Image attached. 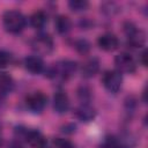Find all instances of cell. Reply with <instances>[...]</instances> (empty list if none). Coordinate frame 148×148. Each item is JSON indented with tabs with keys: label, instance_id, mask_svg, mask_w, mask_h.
<instances>
[{
	"label": "cell",
	"instance_id": "1",
	"mask_svg": "<svg viewBox=\"0 0 148 148\" xmlns=\"http://www.w3.org/2000/svg\"><path fill=\"white\" fill-rule=\"evenodd\" d=\"M77 69V64L74 60L64 59L54 62L47 71V75L51 79L58 81H67L71 79Z\"/></svg>",
	"mask_w": 148,
	"mask_h": 148
},
{
	"label": "cell",
	"instance_id": "2",
	"mask_svg": "<svg viewBox=\"0 0 148 148\" xmlns=\"http://www.w3.org/2000/svg\"><path fill=\"white\" fill-rule=\"evenodd\" d=\"M2 23L5 29L10 34H18L21 32L27 24L25 16L16 9H10L5 12L2 16Z\"/></svg>",
	"mask_w": 148,
	"mask_h": 148
},
{
	"label": "cell",
	"instance_id": "3",
	"mask_svg": "<svg viewBox=\"0 0 148 148\" xmlns=\"http://www.w3.org/2000/svg\"><path fill=\"white\" fill-rule=\"evenodd\" d=\"M124 32L126 35L127 44L132 47H142L146 43V34L142 29L138 28L132 22L124 24Z\"/></svg>",
	"mask_w": 148,
	"mask_h": 148
},
{
	"label": "cell",
	"instance_id": "4",
	"mask_svg": "<svg viewBox=\"0 0 148 148\" xmlns=\"http://www.w3.org/2000/svg\"><path fill=\"white\" fill-rule=\"evenodd\" d=\"M31 47L37 54L45 56L53 51L54 43H53L52 37L49 34H39L32 38Z\"/></svg>",
	"mask_w": 148,
	"mask_h": 148
},
{
	"label": "cell",
	"instance_id": "5",
	"mask_svg": "<svg viewBox=\"0 0 148 148\" xmlns=\"http://www.w3.org/2000/svg\"><path fill=\"white\" fill-rule=\"evenodd\" d=\"M102 83L108 91H110L112 94L118 92L120 90L121 83H123L121 73H119L117 69L105 71L103 76H102Z\"/></svg>",
	"mask_w": 148,
	"mask_h": 148
},
{
	"label": "cell",
	"instance_id": "6",
	"mask_svg": "<svg viewBox=\"0 0 148 148\" xmlns=\"http://www.w3.org/2000/svg\"><path fill=\"white\" fill-rule=\"evenodd\" d=\"M114 65L119 73H134L136 69V62L132 54L127 52H121L114 58Z\"/></svg>",
	"mask_w": 148,
	"mask_h": 148
},
{
	"label": "cell",
	"instance_id": "7",
	"mask_svg": "<svg viewBox=\"0 0 148 148\" xmlns=\"http://www.w3.org/2000/svg\"><path fill=\"white\" fill-rule=\"evenodd\" d=\"M25 104L28 109L35 113H39L44 110V108L47 104V97L44 92L42 91H35L27 96L25 98Z\"/></svg>",
	"mask_w": 148,
	"mask_h": 148
},
{
	"label": "cell",
	"instance_id": "8",
	"mask_svg": "<svg viewBox=\"0 0 148 148\" xmlns=\"http://www.w3.org/2000/svg\"><path fill=\"white\" fill-rule=\"evenodd\" d=\"M24 139L32 148H47V140L39 131L27 130L24 132Z\"/></svg>",
	"mask_w": 148,
	"mask_h": 148
},
{
	"label": "cell",
	"instance_id": "9",
	"mask_svg": "<svg viewBox=\"0 0 148 148\" xmlns=\"http://www.w3.org/2000/svg\"><path fill=\"white\" fill-rule=\"evenodd\" d=\"M97 44L102 50H104L106 52H112V51L118 49L119 39L116 35H113L111 32H106V34H103L98 37Z\"/></svg>",
	"mask_w": 148,
	"mask_h": 148
},
{
	"label": "cell",
	"instance_id": "10",
	"mask_svg": "<svg viewBox=\"0 0 148 148\" xmlns=\"http://www.w3.org/2000/svg\"><path fill=\"white\" fill-rule=\"evenodd\" d=\"M96 110L94 106H91L89 103L88 104H80L75 110H74V114L75 117L81 120V121H84V123H88V121H91L95 117H96Z\"/></svg>",
	"mask_w": 148,
	"mask_h": 148
},
{
	"label": "cell",
	"instance_id": "11",
	"mask_svg": "<svg viewBox=\"0 0 148 148\" xmlns=\"http://www.w3.org/2000/svg\"><path fill=\"white\" fill-rule=\"evenodd\" d=\"M98 71H99V60L96 57L88 58L81 66V74L86 79L95 76Z\"/></svg>",
	"mask_w": 148,
	"mask_h": 148
},
{
	"label": "cell",
	"instance_id": "12",
	"mask_svg": "<svg viewBox=\"0 0 148 148\" xmlns=\"http://www.w3.org/2000/svg\"><path fill=\"white\" fill-rule=\"evenodd\" d=\"M53 109L57 113H66L69 109V98L65 91H57L53 97Z\"/></svg>",
	"mask_w": 148,
	"mask_h": 148
},
{
	"label": "cell",
	"instance_id": "13",
	"mask_svg": "<svg viewBox=\"0 0 148 148\" xmlns=\"http://www.w3.org/2000/svg\"><path fill=\"white\" fill-rule=\"evenodd\" d=\"M24 66L27 71L32 74H40L44 71V61L39 56H29L24 59Z\"/></svg>",
	"mask_w": 148,
	"mask_h": 148
},
{
	"label": "cell",
	"instance_id": "14",
	"mask_svg": "<svg viewBox=\"0 0 148 148\" xmlns=\"http://www.w3.org/2000/svg\"><path fill=\"white\" fill-rule=\"evenodd\" d=\"M14 89V80L7 73H0V97H5Z\"/></svg>",
	"mask_w": 148,
	"mask_h": 148
},
{
	"label": "cell",
	"instance_id": "15",
	"mask_svg": "<svg viewBox=\"0 0 148 148\" xmlns=\"http://www.w3.org/2000/svg\"><path fill=\"white\" fill-rule=\"evenodd\" d=\"M54 25H56V29L59 34L64 35V34H67L71 28H72V21L68 16L66 15H58L54 20Z\"/></svg>",
	"mask_w": 148,
	"mask_h": 148
},
{
	"label": "cell",
	"instance_id": "16",
	"mask_svg": "<svg viewBox=\"0 0 148 148\" xmlns=\"http://www.w3.org/2000/svg\"><path fill=\"white\" fill-rule=\"evenodd\" d=\"M47 23V15L44 10H37L30 16V24L35 29H43Z\"/></svg>",
	"mask_w": 148,
	"mask_h": 148
},
{
	"label": "cell",
	"instance_id": "17",
	"mask_svg": "<svg viewBox=\"0 0 148 148\" xmlns=\"http://www.w3.org/2000/svg\"><path fill=\"white\" fill-rule=\"evenodd\" d=\"M99 148H128V145L120 138L117 136H108L103 141Z\"/></svg>",
	"mask_w": 148,
	"mask_h": 148
},
{
	"label": "cell",
	"instance_id": "18",
	"mask_svg": "<svg viewBox=\"0 0 148 148\" xmlns=\"http://www.w3.org/2000/svg\"><path fill=\"white\" fill-rule=\"evenodd\" d=\"M68 6L73 12H82L88 8L89 2L86 0H71L68 2Z\"/></svg>",
	"mask_w": 148,
	"mask_h": 148
},
{
	"label": "cell",
	"instance_id": "19",
	"mask_svg": "<svg viewBox=\"0 0 148 148\" xmlns=\"http://www.w3.org/2000/svg\"><path fill=\"white\" fill-rule=\"evenodd\" d=\"M77 96L82 104H88L91 99V90L88 87H80L77 90Z\"/></svg>",
	"mask_w": 148,
	"mask_h": 148
},
{
	"label": "cell",
	"instance_id": "20",
	"mask_svg": "<svg viewBox=\"0 0 148 148\" xmlns=\"http://www.w3.org/2000/svg\"><path fill=\"white\" fill-rule=\"evenodd\" d=\"M12 54L6 50H0V67L5 68L12 62Z\"/></svg>",
	"mask_w": 148,
	"mask_h": 148
},
{
	"label": "cell",
	"instance_id": "21",
	"mask_svg": "<svg viewBox=\"0 0 148 148\" xmlns=\"http://www.w3.org/2000/svg\"><path fill=\"white\" fill-rule=\"evenodd\" d=\"M75 49H76L80 53L86 54V53H88L89 50H90V44H89V42L86 40V39H79V40L75 42Z\"/></svg>",
	"mask_w": 148,
	"mask_h": 148
},
{
	"label": "cell",
	"instance_id": "22",
	"mask_svg": "<svg viewBox=\"0 0 148 148\" xmlns=\"http://www.w3.org/2000/svg\"><path fill=\"white\" fill-rule=\"evenodd\" d=\"M53 145L56 148H74V145L65 138H56L53 139Z\"/></svg>",
	"mask_w": 148,
	"mask_h": 148
},
{
	"label": "cell",
	"instance_id": "23",
	"mask_svg": "<svg viewBox=\"0 0 148 148\" xmlns=\"http://www.w3.org/2000/svg\"><path fill=\"white\" fill-rule=\"evenodd\" d=\"M8 148H23V146H22L20 142H17V141H13V142L8 146Z\"/></svg>",
	"mask_w": 148,
	"mask_h": 148
},
{
	"label": "cell",
	"instance_id": "24",
	"mask_svg": "<svg viewBox=\"0 0 148 148\" xmlns=\"http://www.w3.org/2000/svg\"><path fill=\"white\" fill-rule=\"evenodd\" d=\"M146 57H147V52H146V50H145V51L141 53V62H142V65H143V66H147Z\"/></svg>",
	"mask_w": 148,
	"mask_h": 148
},
{
	"label": "cell",
	"instance_id": "25",
	"mask_svg": "<svg viewBox=\"0 0 148 148\" xmlns=\"http://www.w3.org/2000/svg\"><path fill=\"white\" fill-rule=\"evenodd\" d=\"M1 143H2V139H1V131H0V146H1Z\"/></svg>",
	"mask_w": 148,
	"mask_h": 148
}]
</instances>
